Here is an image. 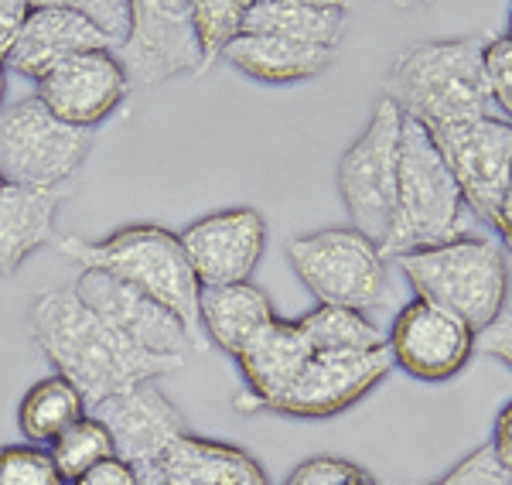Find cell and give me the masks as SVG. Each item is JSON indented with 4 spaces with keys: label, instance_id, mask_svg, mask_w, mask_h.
Instances as JSON below:
<instances>
[{
    "label": "cell",
    "instance_id": "6da1fadb",
    "mask_svg": "<svg viewBox=\"0 0 512 485\" xmlns=\"http://www.w3.org/2000/svg\"><path fill=\"white\" fill-rule=\"evenodd\" d=\"M28 322L41 356L86 397L89 410L185 366V359L151 356L130 345L103 318L93 315L72 287L41 291L31 304Z\"/></svg>",
    "mask_w": 512,
    "mask_h": 485
},
{
    "label": "cell",
    "instance_id": "7a4b0ae2",
    "mask_svg": "<svg viewBox=\"0 0 512 485\" xmlns=\"http://www.w3.org/2000/svg\"><path fill=\"white\" fill-rule=\"evenodd\" d=\"M55 250L65 260L79 263V270H99L117 281L137 287L147 298L161 301L181 325L188 328L195 352H205L209 342L198 325V294L202 284L185 257L178 233L158 223L123 226L103 240H79V236H55Z\"/></svg>",
    "mask_w": 512,
    "mask_h": 485
},
{
    "label": "cell",
    "instance_id": "3957f363",
    "mask_svg": "<svg viewBox=\"0 0 512 485\" xmlns=\"http://www.w3.org/2000/svg\"><path fill=\"white\" fill-rule=\"evenodd\" d=\"M482 45L478 38H448L407 48L386 72L383 96L424 130L489 117Z\"/></svg>",
    "mask_w": 512,
    "mask_h": 485
},
{
    "label": "cell",
    "instance_id": "277c9868",
    "mask_svg": "<svg viewBox=\"0 0 512 485\" xmlns=\"http://www.w3.org/2000/svg\"><path fill=\"white\" fill-rule=\"evenodd\" d=\"M468 205L461 188L434 147L431 134L420 123L403 117L400 134V175H396V205L393 223L383 240V257L431 250L468 236Z\"/></svg>",
    "mask_w": 512,
    "mask_h": 485
},
{
    "label": "cell",
    "instance_id": "5b68a950",
    "mask_svg": "<svg viewBox=\"0 0 512 485\" xmlns=\"http://www.w3.org/2000/svg\"><path fill=\"white\" fill-rule=\"evenodd\" d=\"M393 260L400 263V274L420 301L458 315L475 335L492 328L506 311L509 263L502 246L485 236H458L451 243Z\"/></svg>",
    "mask_w": 512,
    "mask_h": 485
},
{
    "label": "cell",
    "instance_id": "8992f818",
    "mask_svg": "<svg viewBox=\"0 0 512 485\" xmlns=\"http://www.w3.org/2000/svg\"><path fill=\"white\" fill-rule=\"evenodd\" d=\"M284 253L297 281L315 294L318 304L369 311L390 298L383 250L352 226L301 233L287 240Z\"/></svg>",
    "mask_w": 512,
    "mask_h": 485
},
{
    "label": "cell",
    "instance_id": "52a82bcc",
    "mask_svg": "<svg viewBox=\"0 0 512 485\" xmlns=\"http://www.w3.org/2000/svg\"><path fill=\"white\" fill-rule=\"evenodd\" d=\"M400 134L403 113L386 100L376 103L366 130L345 147L335 171L342 205L352 219V229L383 246L393 223L396 175H400Z\"/></svg>",
    "mask_w": 512,
    "mask_h": 485
},
{
    "label": "cell",
    "instance_id": "ba28073f",
    "mask_svg": "<svg viewBox=\"0 0 512 485\" xmlns=\"http://www.w3.org/2000/svg\"><path fill=\"white\" fill-rule=\"evenodd\" d=\"M93 151V134L55 120L38 96L0 110V178L21 188H69Z\"/></svg>",
    "mask_w": 512,
    "mask_h": 485
},
{
    "label": "cell",
    "instance_id": "9c48e42d",
    "mask_svg": "<svg viewBox=\"0 0 512 485\" xmlns=\"http://www.w3.org/2000/svg\"><path fill=\"white\" fill-rule=\"evenodd\" d=\"M427 134L458 182L468 212L478 223L495 226V212L512 188V123L489 113Z\"/></svg>",
    "mask_w": 512,
    "mask_h": 485
},
{
    "label": "cell",
    "instance_id": "30bf717a",
    "mask_svg": "<svg viewBox=\"0 0 512 485\" xmlns=\"http://www.w3.org/2000/svg\"><path fill=\"white\" fill-rule=\"evenodd\" d=\"M117 59L130 86H158L188 72H205L192 24V0H130Z\"/></svg>",
    "mask_w": 512,
    "mask_h": 485
},
{
    "label": "cell",
    "instance_id": "8fae6325",
    "mask_svg": "<svg viewBox=\"0 0 512 485\" xmlns=\"http://www.w3.org/2000/svg\"><path fill=\"white\" fill-rule=\"evenodd\" d=\"M475 345L478 335L458 315L420 298L403 304L386 332L393 366L420 383H444L458 376L475 356Z\"/></svg>",
    "mask_w": 512,
    "mask_h": 485
},
{
    "label": "cell",
    "instance_id": "7c38bea8",
    "mask_svg": "<svg viewBox=\"0 0 512 485\" xmlns=\"http://www.w3.org/2000/svg\"><path fill=\"white\" fill-rule=\"evenodd\" d=\"M72 291L113 332H120L130 345L151 352V356L185 359L195 349L188 328L161 301L147 298L144 291L117 281V277L99 274V270H79Z\"/></svg>",
    "mask_w": 512,
    "mask_h": 485
},
{
    "label": "cell",
    "instance_id": "4fadbf2b",
    "mask_svg": "<svg viewBox=\"0 0 512 485\" xmlns=\"http://www.w3.org/2000/svg\"><path fill=\"white\" fill-rule=\"evenodd\" d=\"M178 240L202 287L243 284L267 250V219L253 205H229L188 223Z\"/></svg>",
    "mask_w": 512,
    "mask_h": 485
},
{
    "label": "cell",
    "instance_id": "5bb4252c",
    "mask_svg": "<svg viewBox=\"0 0 512 485\" xmlns=\"http://www.w3.org/2000/svg\"><path fill=\"white\" fill-rule=\"evenodd\" d=\"M390 373L393 359L386 345L373 352H315L311 363L304 366L301 380L274 407V414L294 417V421L338 417L359 400H366Z\"/></svg>",
    "mask_w": 512,
    "mask_h": 485
},
{
    "label": "cell",
    "instance_id": "9a60e30c",
    "mask_svg": "<svg viewBox=\"0 0 512 485\" xmlns=\"http://www.w3.org/2000/svg\"><path fill=\"white\" fill-rule=\"evenodd\" d=\"M89 414L110 427L117 458L134 468L144 485H154L161 458L181 434H188L185 414L154 383H140L120 397L103 400Z\"/></svg>",
    "mask_w": 512,
    "mask_h": 485
},
{
    "label": "cell",
    "instance_id": "2e32d148",
    "mask_svg": "<svg viewBox=\"0 0 512 485\" xmlns=\"http://www.w3.org/2000/svg\"><path fill=\"white\" fill-rule=\"evenodd\" d=\"M130 93V79L123 72L113 48L82 52L62 62L38 82V100L55 120L76 130H93L120 110Z\"/></svg>",
    "mask_w": 512,
    "mask_h": 485
},
{
    "label": "cell",
    "instance_id": "e0dca14e",
    "mask_svg": "<svg viewBox=\"0 0 512 485\" xmlns=\"http://www.w3.org/2000/svg\"><path fill=\"white\" fill-rule=\"evenodd\" d=\"M117 41L96 28L93 18L82 11L79 4H31V14L24 21L18 41H14L11 55H7L4 69L18 72L24 79L41 82L62 62L76 59L82 52H96V48H113Z\"/></svg>",
    "mask_w": 512,
    "mask_h": 485
},
{
    "label": "cell",
    "instance_id": "ac0fdd59",
    "mask_svg": "<svg viewBox=\"0 0 512 485\" xmlns=\"http://www.w3.org/2000/svg\"><path fill=\"white\" fill-rule=\"evenodd\" d=\"M311 345L297 322L270 318L250 342L239 349L236 366L243 373L246 393L239 397V410H270L291 393V386L301 380L304 366L311 363Z\"/></svg>",
    "mask_w": 512,
    "mask_h": 485
},
{
    "label": "cell",
    "instance_id": "d6986e66",
    "mask_svg": "<svg viewBox=\"0 0 512 485\" xmlns=\"http://www.w3.org/2000/svg\"><path fill=\"white\" fill-rule=\"evenodd\" d=\"M154 485H270V479L246 448L188 431L161 458Z\"/></svg>",
    "mask_w": 512,
    "mask_h": 485
},
{
    "label": "cell",
    "instance_id": "ffe728a7",
    "mask_svg": "<svg viewBox=\"0 0 512 485\" xmlns=\"http://www.w3.org/2000/svg\"><path fill=\"white\" fill-rule=\"evenodd\" d=\"M69 188H0V281L31 253L55 243V216Z\"/></svg>",
    "mask_w": 512,
    "mask_h": 485
},
{
    "label": "cell",
    "instance_id": "44dd1931",
    "mask_svg": "<svg viewBox=\"0 0 512 485\" xmlns=\"http://www.w3.org/2000/svg\"><path fill=\"white\" fill-rule=\"evenodd\" d=\"M270 318H277L274 304L253 281L202 287L198 294V325H202L205 342L219 345L233 359Z\"/></svg>",
    "mask_w": 512,
    "mask_h": 485
},
{
    "label": "cell",
    "instance_id": "7402d4cb",
    "mask_svg": "<svg viewBox=\"0 0 512 485\" xmlns=\"http://www.w3.org/2000/svg\"><path fill=\"white\" fill-rule=\"evenodd\" d=\"M222 59L253 82L291 86V82H308L318 79L321 72H328V65L335 62V52L297 45V41L274 38V35H250V31H243L226 48Z\"/></svg>",
    "mask_w": 512,
    "mask_h": 485
},
{
    "label": "cell",
    "instance_id": "603a6c76",
    "mask_svg": "<svg viewBox=\"0 0 512 485\" xmlns=\"http://www.w3.org/2000/svg\"><path fill=\"white\" fill-rule=\"evenodd\" d=\"M246 31L335 52L345 35V7L335 0H250Z\"/></svg>",
    "mask_w": 512,
    "mask_h": 485
},
{
    "label": "cell",
    "instance_id": "cb8c5ba5",
    "mask_svg": "<svg viewBox=\"0 0 512 485\" xmlns=\"http://www.w3.org/2000/svg\"><path fill=\"white\" fill-rule=\"evenodd\" d=\"M86 414H89L86 397L65 376L52 373L45 380H38L35 386H28V393L21 397L18 431L24 434L28 445L48 448L62 431H69Z\"/></svg>",
    "mask_w": 512,
    "mask_h": 485
},
{
    "label": "cell",
    "instance_id": "d4e9b609",
    "mask_svg": "<svg viewBox=\"0 0 512 485\" xmlns=\"http://www.w3.org/2000/svg\"><path fill=\"white\" fill-rule=\"evenodd\" d=\"M311 352H373L386 345V332L366 311L338 308V304H315L308 315L297 318Z\"/></svg>",
    "mask_w": 512,
    "mask_h": 485
},
{
    "label": "cell",
    "instance_id": "484cf974",
    "mask_svg": "<svg viewBox=\"0 0 512 485\" xmlns=\"http://www.w3.org/2000/svg\"><path fill=\"white\" fill-rule=\"evenodd\" d=\"M48 455H52V462L62 472L65 482H76L89 468L117 458V448H113L110 427L99 421L96 414H86L82 421H76L69 431H62L59 438L48 445Z\"/></svg>",
    "mask_w": 512,
    "mask_h": 485
},
{
    "label": "cell",
    "instance_id": "4316f807",
    "mask_svg": "<svg viewBox=\"0 0 512 485\" xmlns=\"http://www.w3.org/2000/svg\"><path fill=\"white\" fill-rule=\"evenodd\" d=\"M250 0H192V24L202 48V69L219 62L226 48L246 31Z\"/></svg>",
    "mask_w": 512,
    "mask_h": 485
},
{
    "label": "cell",
    "instance_id": "83f0119b",
    "mask_svg": "<svg viewBox=\"0 0 512 485\" xmlns=\"http://www.w3.org/2000/svg\"><path fill=\"white\" fill-rule=\"evenodd\" d=\"M0 485H69L55 468L48 448L38 445H4L0 448Z\"/></svg>",
    "mask_w": 512,
    "mask_h": 485
},
{
    "label": "cell",
    "instance_id": "f1b7e54d",
    "mask_svg": "<svg viewBox=\"0 0 512 485\" xmlns=\"http://www.w3.org/2000/svg\"><path fill=\"white\" fill-rule=\"evenodd\" d=\"M284 485H383L369 468L338 455H315L287 475Z\"/></svg>",
    "mask_w": 512,
    "mask_h": 485
},
{
    "label": "cell",
    "instance_id": "f546056e",
    "mask_svg": "<svg viewBox=\"0 0 512 485\" xmlns=\"http://www.w3.org/2000/svg\"><path fill=\"white\" fill-rule=\"evenodd\" d=\"M485 86H489L492 106H499L502 120L512 123V38L499 35L482 45Z\"/></svg>",
    "mask_w": 512,
    "mask_h": 485
},
{
    "label": "cell",
    "instance_id": "4dcf8cb0",
    "mask_svg": "<svg viewBox=\"0 0 512 485\" xmlns=\"http://www.w3.org/2000/svg\"><path fill=\"white\" fill-rule=\"evenodd\" d=\"M420 485H512V472L495 458V451L489 445H482L472 455L461 458L458 465H451L444 475Z\"/></svg>",
    "mask_w": 512,
    "mask_h": 485
},
{
    "label": "cell",
    "instance_id": "1f68e13d",
    "mask_svg": "<svg viewBox=\"0 0 512 485\" xmlns=\"http://www.w3.org/2000/svg\"><path fill=\"white\" fill-rule=\"evenodd\" d=\"M475 352H485L489 359H499L512 369V311H502L499 322L478 335Z\"/></svg>",
    "mask_w": 512,
    "mask_h": 485
},
{
    "label": "cell",
    "instance_id": "d6a6232c",
    "mask_svg": "<svg viewBox=\"0 0 512 485\" xmlns=\"http://www.w3.org/2000/svg\"><path fill=\"white\" fill-rule=\"evenodd\" d=\"M28 14H31L28 0H0V62H7V55H11Z\"/></svg>",
    "mask_w": 512,
    "mask_h": 485
},
{
    "label": "cell",
    "instance_id": "836d02e7",
    "mask_svg": "<svg viewBox=\"0 0 512 485\" xmlns=\"http://www.w3.org/2000/svg\"><path fill=\"white\" fill-rule=\"evenodd\" d=\"M69 485H144V482H140V475L123 462V458H110V462L89 468L86 475H79V479Z\"/></svg>",
    "mask_w": 512,
    "mask_h": 485
},
{
    "label": "cell",
    "instance_id": "e575fe53",
    "mask_svg": "<svg viewBox=\"0 0 512 485\" xmlns=\"http://www.w3.org/2000/svg\"><path fill=\"white\" fill-rule=\"evenodd\" d=\"M489 448L495 451V458H499V462L512 472V400L499 410V414H495Z\"/></svg>",
    "mask_w": 512,
    "mask_h": 485
},
{
    "label": "cell",
    "instance_id": "d590c367",
    "mask_svg": "<svg viewBox=\"0 0 512 485\" xmlns=\"http://www.w3.org/2000/svg\"><path fill=\"white\" fill-rule=\"evenodd\" d=\"M495 233H499V240L506 250H512V188L506 192V199H502L499 212H495Z\"/></svg>",
    "mask_w": 512,
    "mask_h": 485
},
{
    "label": "cell",
    "instance_id": "8d00e7d4",
    "mask_svg": "<svg viewBox=\"0 0 512 485\" xmlns=\"http://www.w3.org/2000/svg\"><path fill=\"white\" fill-rule=\"evenodd\" d=\"M4 96H7V69H4V62H0V110H4Z\"/></svg>",
    "mask_w": 512,
    "mask_h": 485
},
{
    "label": "cell",
    "instance_id": "74e56055",
    "mask_svg": "<svg viewBox=\"0 0 512 485\" xmlns=\"http://www.w3.org/2000/svg\"><path fill=\"white\" fill-rule=\"evenodd\" d=\"M506 35L512 38V7H509V28H506Z\"/></svg>",
    "mask_w": 512,
    "mask_h": 485
},
{
    "label": "cell",
    "instance_id": "f35d334b",
    "mask_svg": "<svg viewBox=\"0 0 512 485\" xmlns=\"http://www.w3.org/2000/svg\"><path fill=\"white\" fill-rule=\"evenodd\" d=\"M0 188H4V178H0Z\"/></svg>",
    "mask_w": 512,
    "mask_h": 485
}]
</instances>
